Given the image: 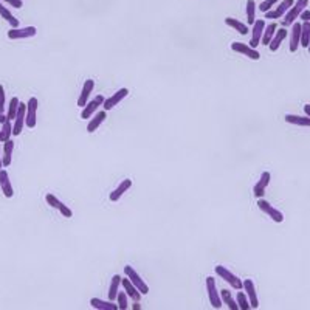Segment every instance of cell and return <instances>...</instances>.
Listing matches in <instances>:
<instances>
[{"label": "cell", "instance_id": "6da1fadb", "mask_svg": "<svg viewBox=\"0 0 310 310\" xmlns=\"http://www.w3.org/2000/svg\"><path fill=\"white\" fill-rule=\"evenodd\" d=\"M309 2H310V0H296V2L290 6V10L284 14V19H282V27H284V28L292 27L293 23L296 22V19H299L301 13H303V11L306 10V8H307Z\"/></svg>", "mask_w": 310, "mask_h": 310}, {"label": "cell", "instance_id": "7a4b0ae2", "mask_svg": "<svg viewBox=\"0 0 310 310\" xmlns=\"http://www.w3.org/2000/svg\"><path fill=\"white\" fill-rule=\"evenodd\" d=\"M214 272H216V275L220 277V279H224L227 284H229V287H231V289H234V290H242L244 289V281L237 275H234L233 272H229L227 267L216 265V267H214Z\"/></svg>", "mask_w": 310, "mask_h": 310}, {"label": "cell", "instance_id": "3957f363", "mask_svg": "<svg viewBox=\"0 0 310 310\" xmlns=\"http://www.w3.org/2000/svg\"><path fill=\"white\" fill-rule=\"evenodd\" d=\"M205 287H206V292H208V299H210V304L212 309H220L224 306L222 298H220V292H217L216 279H214L212 276H208L205 279Z\"/></svg>", "mask_w": 310, "mask_h": 310}, {"label": "cell", "instance_id": "277c9868", "mask_svg": "<svg viewBox=\"0 0 310 310\" xmlns=\"http://www.w3.org/2000/svg\"><path fill=\"white\" fill-rule=\"evenodd\" d=\"M258 208L264 212V214H267V216L272 219L273 222H276V224H281V222H284V214L277 210V208H275V206L270 203V202H267V200H264V198H258Z\"/></svg>", "mask_w": 310, "mask_h": 310}, {"label": "cell", "instance_id": "5b68a950", "mask_svg": "<svg viewBox=\"0 0 310 310\" xmlns=\"http://www.w3.org/2000/svg\"><path fill=\"white\" fill-rule=\"evenodd\" d=\"M124 275H126L127 277H129L131 282L141 292V295H147V293H149V285H147V284L145 282V279H143V277L138 275L137 270H135L133 267H131V265H124Z\"/></svg>", "mask_w": 310, "mask_h": 310}, {"label": "cell", "instance_id": "8992f818", "mask_svg": "<svg viewBox=\"0 0 310 310\" xmlns=\"http://www.w3.org/2000/svg\"><path fill=\"white\" fill-rule=\"evenodd\" d=\"M104 97L102 95H97L93 99H89V102L82 107V112H81V120H90V118L98 112L99 107H102L104 104Z\"/></svg>", "mask_w": 310, "mask_h": 310}, {"label": "cell", "instance_id": "52a82bcc", "mask_svg": "<svg viewBox=\"0 0 310 310\" xmlns=\"http://www.w3.org/2000/svg\"><path fill=\"white\" fill-rule=\"evenodd\" d=\"M37 106H39V99L36 97H31L27 102L25 126L30 127V129H34L37 124Z\"/></svg>", "mask_w": 310, "mask_h": 310}, {"label": "cell", "instance_id": "ba28073f", "mask_svg": "<svg viewBox=\"0 0 310 310\" xmlns=\"http://www.w3.org/2000/svg\"><path fill=\"white\" fill-rule=\"evenodd\" d=\"M37 34L36 27H17V28H11L8 30V39L11 41H19V39H28V37H34Z\"/></svg>", "mask_w": 310, "mask_h": 310}, {"label": "cell", "instance_id": "9c48e42d", "mask_svg": "<svg viewBox=\"0 0 310 310\" xmlns=\"http://www.w3.org/2000/svg\"><path fill=\"white\" fill-rule=\"evenodd\" d=\"M231 50L236 51V53H239V54H242V56H247L251 61H259L261 59V53L256 49L250 47L248 44H244V42H237L236 41V42L231 44Z\"/></svg>", "mask_w": 310, "mask_h": 310}, {"label": "cell", "instance_id": "30bf717a", "mask_svg": "<svg viewBox=\"0 0 310 310\" xmlns=\"http://www.w3.org/2000/svg\"><path fill=\"white\" fill-rule=\"evenodd\" d=\"M293 3H295V0H282V2H281L279 5H276V6L272 8L270 11L264 13V14H265V19L276 20V19L284 17V14L290 10V6H292Z\"/></svg>", "mask_w": 310, "mask_h": 310}, {"label": "cell", "instance_id": "8fae6325", "mask_svg": "<svg viewBox=\"0 0 310 310\" xmlns=\"http://www.w3.org/2000/svg\"><path fill=\"white\" fill-rule=\"evenodd\" d=\"M25 116H27V104L25 102H19V110H17V115L14 118V123H13V135L14 137H17V135L22 133L23 131V126H25Z\"/></svg>", "mask_w": 310, "mask_h": 310}, {"label": "cell", "instance_id": "7c38bea8", "mask_svg": "<svg viewBox=\"0 0 310 310\" xmlns=\"http://www.w3.org/2000/svg\"><path fill=\"white\" fill-rule=\"evenodd\" d=\"M45 200H47V203H49V205L51 206V208L58 210L64 217H67V219L73 217V211H71L64 202H61L59 198H58L56 196H54V194H47V196H45Z\"/></svg>", "mask_w": 310, "mask_h": 310}, {"label": "cell", "instance_id": "4fadbf2b", "mask_svg": "<svg viewBox=\"0 0 310 310\" xmlns=\"http://www.w3.org/2000/svg\"><path fill=\"white\" fill-rule=\"evenodd\" d=\"M265 30V20L264 19H256L254 23L251 25V41L248 42L250 47L256 49L258 45H261V39H262V33Z\"/></svg>", "mask_w": 310, "mask_h": 310}, {"label": "cell", "instance_id": "5bb4252c", "mask_svg": "<svg viewBox=\"0 0 310 310\" xmlns=\"http://www.w3.org/2000/svg\"><path fill=\"white\" fill-rule=\"evenodd\" d=\"M127 95H129V89H126V87H123V89H120V90H116V92L112 95V97L104 99V104H102V109L107 110V112H109V110H112L115 106L120 104V102L127 97Z\"/></svg>", "mask_w": 310, "mask_h": 310}, {"label": "cell", "instance_id": "9a60e30c", "mask_svg": "<svg viewBox=\"0 0 310 310\" xmlns=\"http://www.w3.org/2000/svg\"><path fill=\"white\" fill-rule=\"evenodd\" d=\"M270 180H272V174H270L268 171H264V172L261 174L258 183L253 186V194H254V197H258V198L264 197L265 191H267V186L270 185Z\"/></svg>", "mask_w": 310, "mask_h": 310}, {"label": "cell", "instance_id": "2e32d148", "mask_svg": "<svg viewBox=\"0 0 310 310\" xmlns=\"http://www.w3.org/2000/svg\"><path fill=\"white\" fill-rule=\"evenodd\" d=\"M93 89H95V81L93 79H85V82L82 85V90H81V95H79L78 98V107H84L87 102H89L90 99V95L93 93Z\"/></svg>", "mask_w": 310, "mask_h": 310}, {"label": "cell", "instance_id": "e0dca14e", "mask_svg": "<svg viewBox=\"0 0 310 310\" xmlns=\"http://www.w3.org/2000/svg\"><path fill=\"white\" fill-rule=\"evenodd\" d=\"M106 118H107V110H104V109L98 110V112L90 118L89 124H87V132H89V133L97 132L101 127V124L106 121Z\"/></svg>", "mask_w": 310, "mask_h": 310}, {"label": "cell", "instance_id": "ac0fdd59", "mask_svg": "<svg viewBox=\"0 0 310 310\" xmlns=\"http://www.w3.org/2000/svg\"><path fill=\"white\" fill-rule=\"evenodd\" d=\"M244 292L247 293L251 309H258L259 307V299H258V292H256V287H254L253 279H245L244 281Z\"/></svg>", "mask_w": 310, "mask_h": 310}, {"label": "cell", "instance_id": "d6986e66", "mask_svg": "<svg viewBox=\"0 0 310 310\" xmlns=\"http://www.w3.org/2000/svg\"><path fill=\"white\" fill-rule=\"evenodd\" d=\"M0 189H2V193L6 198H11L14 196V189H13L11 180H10V174H8L6 169H0Z\"/></svg>", "mask_w": 310, "mask_h": 310}, {"label": "cell", "instance_id": "ffe728a7", "mask_svg": "<svg viewBox=\"0 0 310 310\" xmlns=\"http://www.w3.org/2000/svg\"><path fill=\"white\" fill-rule=\"evenodd\" d=\"M301 47V22H295L292 25V33H290V51L295 53Z\"/></svg>", "mask_w": 310, "mask_h": 310}, {"label": "cell", "instance_id": "44dd1931", "mask_svg": "<svg viewBox=\"0 0 310 310\" xmlns=\"http://www.w3.org/2000/svg\"><path fill=\"white\" fill-rule=\"evenodd\" d=\"M121 285H123V290L127 293V296H129L132 301H135V303H138V301L141 299V292L137 289V287H135V285L131 282V279H129V277H123V279H121Z\"/></svg>", "mask_w": 310, "mask_h": 310}, {"label": "cell", "instance_id": "7402d4cb", "mask_svg": "<svg viewBox=\"0 0 310 310\" xmlns=\"http://www.w3.org/2000/svg\"><path fill=\"white\" fill-rule=\"evenodd\" d=\"M287 36H289L287 28H284V27L277 28V30H276V33H275V36H273V39H272V42L268 44L270 51H277V50H279L281 44L284 42V39L287 37Z\"/></svg>", "mask_w": 310, "mask_h": 310}, {"label": "cell", "instance_id": "603a6c76", "mask_svg": "<svg viewBox=\"0 0 310 310\" xmlns=\"http://www.w3.org/2000/svg\"><path fill=\"white\" fill-rule=\"evenodd\" d=\"M132 186V180L131 179H124L120 185H118L112 193H110L109 198H110V202H118L120 198L123 197V194L126 193V191H129Z\"/></svg>", "mask_w": 310, "mask_h": 310}, {"label": "cell", "instance_id": "cb8c5ba5", "mask_svg": "<svg viewBox=\"0 0 310 310\" xmlns=\"http://www.w3.org/2000/svg\"><path fill=\"white\" fill-rule=\"evenodd\" d=\"M284 120L289 124L299 126V127H310V118L306 115H295V114H287L284 116Z\"/></svg>", "mask_w": 310, "mask_h": 310}, {"label": "cell", "instance_id": "d4e9b609", "mask_svg": "<svg viewBox=\"0 0 310 310\" xmlns=\"http://www.w3.org/2000/svg\"><path fill=\"white\" fill-rule=\"evenodd\" d=\"M225 23L229 27V28H233V30H236L237 33L239 34H248L250 33V28H248V25L247 23H244V22H241V20H237V19H234V17H225Z\"/></svg>", "mask_w": 310, "mask_h": 310}, {"label": "cell", "instance_id": "484cf974", "mask_svg": "<svg viewBox=\"0 0 310 310\" xmlns=\"http://www.w3.org/2000/svg\"><path fill=\"white\" fill-rule=\"evenodd\" d=\"M90 306L93 309L98 310H118V304H115V301H104L99 298H92L90 299Z\"/></svg>", "mask_w": 310, "mask_h": 310}, {"label": "cell", "instance_id": "4316f807", "mask_svg": "<svg viewBox=\"0 0 310 310\" xmlns=\"http://www.w3.org/2000/svg\"><path fill=\"white\" fill-rule=\"evenodd\" d=\"M13 150H14V141L10 138L8 141H5V146H3V155H2L3 168H8V166L11 164V162H13Z\"/></svg>", "mask_w": 310, "mask_h": 310}, {"label": "cell", "instance_id": "83f0119b", "mask_svg": "<svg viewBox=\"0 0 310 310\" xmlns=\"http://www.w3.org/2000/svg\"><path fill=\"white\" fill-rule=\"evenodd\" d=\"M276 30H277L276 22H272V23H268V25H265V30H264V33H262V39H261V45L268 47V44L272 42V39L276 33Z\"/></svg>", "mask_w": 310, "mask_h": 310}, {"label": "cell", "instance_id": "f1b7e54d", "mask_svg": "<svg viewBox=\"0 0 310 310\" xmlns=\"http://www.w3.org/2000/svg\"><path fill=\"white\" fill-rule=\"evenodd\" d=\"M0 16H2V17H3L8 23H10L11 28H17V27H19V19L14 17L13 13L5 6V3L2 2V0H0Z\"/></svg>", "mask_w": 310, "mask_h": 310}, {"label": "cell", "instance_id": "f546056e", "mask_svg": "<svg viewBox=\"0 0 310 310\" xmlns=\"http://www.w3.org/2000/svg\"><path fill=\"white\" fill-rule=\"evenodd\" d=\"M121 279L123 277L120 275L112 276V281H110V287H109V299L110 301H116L118 290H120V285H121Z\"/></svg>", "mask_w": 310, "mask_h": 310}, {"label": "cell", "instance_id": "4dcf8cb0", "mask_svg": "<svg viewBox=\"0 0 310 310\" xmlns=\"http://www.w3.org/2000/svg\"><path fill=\"white\" fill-rule=\"evenodd\" d=\"M220 298H222V303L227 304V307L229 310H239V306H237L234 298L231 296V292H229V290H227V289L220 290Z\"/></svg>", "mask_w": 310, "mask_h": 310}, {"label": "cell", "instance_id": "1f68e13d", "mask_svg": "<svg viewBox=\"0 0 310 310\" xmlns=\"http://www.w3.org/2000/svg\"><path fill=\"white\" fill-rule=\"evenodd\" d=\"M256 11L258 5L254 0H247V25H253L254 20H256Z\"/></svg>", "mask_w": 310, "mask_h": 310}, {"label": "cell", "instance_id": "d6a6232c", "mask_svg": "<svg viewBox=\"0 0 310 310\" xmlns=\"http://www.w3.org/2000/svg\"><path fill=\"white\" fill-rule=\"evenodd\" d=\"M310 42V22L301 23V47H306Z\"/></svg>", "mask_w": 310, "mask_h": 310}, {"label": "cell", "instance_id": "836d02e7", "mask_svg": "<svg viewBox=\"0 0 310 310\" xmlns=\"http://www.w3.org/2000/svg\"><path fill=\"white\" fill-rule=\"evenodd\" d=\"M19 98L17 97H13L10 99V106H8V112H6V118L8 120H14L16 115H17V110H19Z\"/></svg>", "mask_w": 310, "mask_h": 310}, {"label": "cell", "instance_id": "e575fe53", "mask_svg": "<svg viewBox=\"0 0 310 310\" xmlns=\"http://www.w3.org/2000/svg\"><path fill=\"white\" fill-rule=\"evenodd\" d=\"M236 303H237V306H239V309H241V310H248V309H251L250 301H248V296H247V293L242 292V290L237 292Z\"/></svg>", "mask_w": 310, "mask_h": 310}, {"label": "cell", "instance_id": "d590c367", "mask_svg": "<svg viewBox=\"0 0 310 310\" xmlns=\"http://www.w3.org/2000/svg\"><path fill=\"white\" fill-rule=\"evenodd\" d=\"M116 303H118V309H120V310L129 309V296H127L126 292H118Z\"/></svg>", "mask_w": 310, "mask_h": 310}, {"label": "cell", "instance_id": "8d00e7d4", "mask_svg": "<svg viewBox=\"0 0 310 310\" xmlns=\"http://www.w3.org/2000/svg\"><path fill=\"white\" fill-rule=\"evenodd\" d=\"M2 133H3V137H5L6 141L11 138V135H13V123H11V120H6L2 124Z\"/></svg>", "mask_w": 310, "mask_h": 310}, {"label": "cell", "instance_id": "74e56055", "mask_svg": "<svg viewBox=\"0 0 310 310\" xmlns=\"http://www.w3.org/2000/svg\"><path fill=\"white\" fill-rule=\"evenodd\" d=\"M277 2H279V0H264V2H262L261 5H258V8H259V11L267 13V11L272 10L273 6H276Z\"/></svg>", "mask_w": 310, "mask_h": 310}, {"label": "cell", "instance_id": "f35d334b", "mask_svg": "<svg viewBox=\"0 0 310 310\" xmlns=\"http://www.w3.org/2000/svg\"><path fill=\"white\" fill-rule=\"evenodd\" d=\"M5 101H6V95H5V87L0 84V114H5Z\"/></svg>", "mask_w": 310, "mask_h": 310}, {"label": "cell", "instance_id": "ab89813d", "mask_svg": "<svg viewBox=\"0 0 310 310\" xmlns=\"http://www.w3.org/2000/svg\"><path fill=\"white\" fill-rule=\"evenodd\" d=\"M2 2L6 3V5H10V6H13V8H17V10H20V8L23 6L22 0H2Z\"/></svg>", "mask_w": 310, "mask_h": 310}, {"label": "cell", "instance_id": "60d3db41", "mask_svg": "<svg viewBox=\"0 0 310 310\" xmlns=\"http://www.w3.org/2000/svg\"><path fill=\"white\" fill-rule=\"evenodd\" d=\"M299 19H303V22H310V11L307 10V8H306L303 13H301Z\"/></svg>", "mask_w": 310, "mask_h": 310}, {"label": "cell", "instance_id": "b9f144b4", "mask_svg": "<svg viewBox=\"0 0 310 310\" xmlns=\"http://www.w3.org/2000/svg\"><path fill=\"white\" fill-rule=\"evenodd\" d=\"M304 114L310 118V104H306V106H304Z\"/></svg>", "mask_w": 310, "mask_h": 310}, {"label": "cell", "instance_id": "7bdbcfd3", "mask_svg": "<svg viewBox=\"0 0 310 310\" xmlns=\"http://www.w3.org/2000/svg\"><path fill=\"white\" fill-rule=\"evenodd\" d=\"M6 120H8V118H6V115H5V114H0V124H3Z\"/></svg>", "mask_w": 310, "mask_h": 310}, {"label": "cell", "instance_id": "ee69618b", "mask_svg": "<svg viewBox=\"0 0 310 310\" xmlns=\"http://www.w3.org/2000/svg\"><path fill=\"white\" fill-rule=\"evenodd\" d=\"M5 137H3V133H2V129H0V143H5Z\"/></svg>", "mask_w": 310, "mask_h": 310}, {"label": "cell", "instance_id": "f6af8a7d", "mask_svg": "<svg viewBox=\"0 0 310 310\" xmlns=\"http://www.w3.org/2000/svg\"><path fill=\"white\" fill-rule=\"evenodd\" d=\"M0 169H3V163H2V157H0Z\"/></svg>", "mask_w": 310, "mask_h": 310}, {"label": "cell", "instance_id": "bcb514c9", "mask_svg": "<svg viewBox=\"0 0 310 310\" xmlns=\"http://www.w3.org/2000/svg\"><path fill=\"white\" fill-rule=\"evenodd\" d=\"M307 50H309V53H310V42H309V45H307Z\"/></svg>", "mask_w": 310, "mask_h": 310}]
</instances>
